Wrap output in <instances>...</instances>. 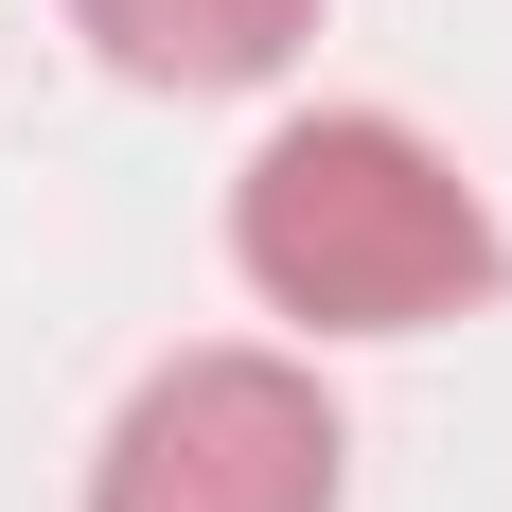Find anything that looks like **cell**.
<instances>
[{"label": "cell", "instance_id": "cell-3", "mask_svg": "<svg viewBox=\"0 0 512 512\" xmlns=\"http://www.w3.org/2000/svg\"><path fill=\"white\" fill-rule=\"evenodd\" d=\"M71 36L124 89H265L318 36V0H71Z\"/></svg>", "mask_w": 512, "mask_h": 512}, {"label": "cell", "instance_id": "cell-2", "mask_svg": "<svg viewBox=\"0 0 512 512\" xmlns=\"http://www.w3.org/2000/svg\"><path fill=\"white\" fill-rule=\"evenodd\" d=\"M336 460V389L265 336H212L124 389V424L89 442V512H336Z\"/></svg>", "mask_w": 512, "mask_h": 512}, {"label": "cell", "instance_id": "cell-1", "mask_svg": "<svg viewBox=\"0 0 512 512\" xmlns=\"http://www.w3.org/2000/svg\"><path fill=\"white\" fill-rule=\"evenodd\" d=\"M230 265L301 336H442L495 301V195L424 142L407 106H301L230 177Z\"/></svg>", "mask_w": 512, "mask_h": 512}]
</instances>
